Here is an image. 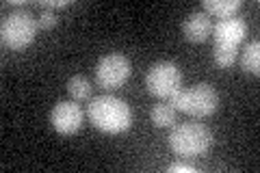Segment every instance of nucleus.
<instances>
[{"mask_svg": "<svg viewBox=\"0 0 260 173\" xmlns=\"http://www.w3.org/2000/svg\"><path fill=\"white\" fill-rule=\"evenodd\" d=\"M241 9V0H204V11L213 18H234V13Z\"/></svg>", "mask_w": 260, "mask_h": 173, "instance_id": "10", "label": "nucleus"}, {"mask_svg": "<svg viewBox=\"0 0 260 173\" xmlns=\"http://www.w3.org/2000/svg\"><path fill=\"white\" fill-rule=\"evenodd\" d=\"M37 24H39V28H44V30L56 26V13L52 9H44L42 15L37 18Z\"/></svg>", "mask_w": 260, "mask_h": 173, "instance_id": "15", "label": "nucleus"}, {"mask_svg": "<svg viewBox=\"0 0 260 173\" xmlns=\"http://www.w3.org/2000/svg\"><path fill=\"white\" fill-rule=\"evenodd\" d=\"M186 93V104H184V113L193 115V117H210L217 106H219V93L215 87H210L208 82H200L191 89H184Z\"/></svg>", "mask_w": 260, "mask_h": 173, "instance_id": "6", "label": "nucleus"}, {"mask_svg": "<svg viewBox=\"0 0 260 173\" xmlns=\"http://www.w3.org/2000/svg\"><path fill=\"white\" fill-rule=\"evenodd\" d=\"M169 173H195L193 164H186V162H176L169 167Z\"/></svg>", "mask_w": 260, "mask_h": 173, "instance_id": "16", "label": "nucleus"}, {"mask_svg": "<svg viewBox=\"0 0 260 173\" xmlns=\"http://www.w3.org/2000/svg\"><path fill=\"white\" fill-rule=\"evenodd\" d=\"M145 87L152 95L167 100L178 89H182V72L172 61H158L145 74Z\"/></svg>", "mask_w": 260, "mask_h": 173, "instance_id": "4", "label": "nucleus"}, {"mask_svg": "<svg viewBox=\"0 0 260 173\" xmlns=\"http://www.w3.org/2000/svg\"><path fill=\"white\" fill-rule=\"evenodd\" d=\"M44 5V9H56V7H68L70 3H68V0H46V3H42Z\"/></svg>", "mask_w": 260, "mask_h": 173, "instance_id": "17", "label": "nucleus"}, {"mask_svg": "<svg viewBox=\"0 0 260 173\" xmlns=\"http://www.w3.org/2000/svg\"><path fill=\"white\" fill-rule=\"evenodd\" d=\"M213 145V132L200 121L178 123L169 132V147L182 158L204 156Z\"/></svg>", "mask_w": 260, "mask_h": 173, "instance_id": "2", "label": "nucleus"}, {"mask_svg": "<svg viewBox=\"0 0 260 173\" xmlns=\"http://www.w3.org/2000/svg\"><path fill=\"white\" fill-rule=\"evenodd\" d=\"M176 109L169 102H158V104H154L152 106V111H150V117L154 121V126H158V128H169V126H176Z\"/></svg>", "mask_w": 260, "mask_h": 173, "instance_id": "12", "label": "nucleus"}, {"mask_svg": "<svg viewBox=\"0 0 260 173\" xmlns=\"http://www.w3.org/2000/svg\"><path fill=\"white\" fill-rule=\"evenodd\" d=\"M89 119L93 121L95 128L109 134H119L130 128L133 123V111L130 106L115 95H95L89 102Z\"/></svg>", "mask_w": 260, "mask_h": 173, "instance_id": "1", "label": "nucleus"}, {"mask_svg": "<svg viewBox=\"0 0 260 173\" xmlns=\"http://www.w3.org/2000/svg\"><path fill=\"white\" fill-rule=\"evenodd\" d=\"M52 128L59 134H76L83 128V111L76 100H61L54 104V109L50 113Z\"/></svg>", "mask_w": 260, "mask_h": 173, "instance_id": "7", "label": "nucleus"}, {"mask_svg": "<svg viewBox=\"0 0 260 173\" xmlns=\"http://www.w3.org/2000/svg\"><path fill=\"white\" fill-rule=\"evenodd\" d=\"M37 18L28 9H15L9 15H5L3 26H0V39L5 48L11 50H22L32 44L37 35Z\"/></svg>", "mask_w": 260, "mask_h": 173, "instance_id": "3", "label": "nucleus"}, {"mask_svg": "<svg viewBox=\"0 0 260 173\" xmlns=\"http://www.w3.org/2000/svg\"><path fill=\"white\" fill-rule=\"evenodd\" d=\"M68 93L72 95V100L87 102V100H91L93 87H91V82H89L87 76H83V74H76V76H72L68 80Z\"/></svg>", "mask_w": 260, "mask_h": 173, "instance_id": "11", "label": "nucleus"}, {"mask_svg": "<svg viewBox=\"0 0 260 173\" xmlns=\"http://www.w3.org/2000/svg\"><path fill=\"white\" fill-rule=\"evenodd\" d=\"M239 46H225V44H215V63L221 67H230L237 61Z\"/></svg>", "mask_w": 260, "mask_h": 173, "instance_id": "14", "label": "nucleus"}, {"mask_svg": "<svg viewBox=\"0 0 260 173\" xmlns=\"http://www.w3.org/2000/svg\"><path fill=\"white\" fill-rule=\"evenodd\" d=\"M210 32H213V20H210V15L204 9L191 11L182 22V35L184 39L193 41V44L206 41Z\"/></svg>", "mask_w": 260, "mask_h": 173, "instance_id": "9", "label": "nucleus"}, {"mask_svg": "<svg viewBox=\"0 0 260 173\" xmlns=\"http://www.w3.org/2000/svg\"><path fill=\"white\" fill-rule=\"evenodd\" d=\"M215 44H225V46H239L247 35V22L241 18H225L219 20L213 26Z\"/></svg>", "mask_w": 260, "mask_h": 173, "instance_id": "8", "label": "nucleus"}, {"mask_svg": "<svg viewBox=\"0 0 260 173\" xmlns=\"http://www.w3.org/2000/svg\"><path fill=\"white\" fill-rule=\"evenodd\" d=\"M130 59L119 52L104 54L95 65V82L107 91L121 87L130 78Z\"/></svg>", "mask_w": 260, "mask_h": 173, "instance_id": "5", "label": "nucleus"}, {"mask_svg": "<svg viewBox=\"0 0 260 173\" xmlns=\"http://www.w3.org/2000/svg\"><path fill=\"white\" fill-rule=\"evenodd\" d=\"M241 67L245 74H258L260 72V44L251 41L241 52Z\"/></svg>", "mask_w": 260, "mask_h": 173, "instance_id": "13", "label": "nucleus"}]
</instances>
